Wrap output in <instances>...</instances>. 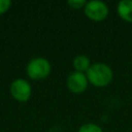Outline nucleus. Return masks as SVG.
<instances>
[{
    "instance_id": "obj_1",
    "label": "nucleus",
    "mask_w": 132,
    "mask_h": 132,
    "mask_svg": "<svg viewBox=\"0 0 132 132\" xmlns=\"http://www.w3.org/2000/svg\"><path fill=\"white\" fill-rule=\"evenodd\" d=\"M89 84L96 88H104L108 86L113 79V72L110 66L105 63L97 62L91 64L86 72Z\"/></svg>"
},
{
    "instance_id": "obj_2",
    "label": "nucleus",
    "mask_w": 132,
    "mask_h": 132,
    "mask_svg": "<svg viewBox=\"0 0 132 132\" xmlns=\"http://www.w3.org/2000/svg\"><path fill=\"white\" fill-rule=\"evenodd\" d=\"M51 63L47 59L43 57L32 58L26 66L27 75L33 80H41L46 78L51 74Z\"/></svg>"
},
{
    "instance_id": "obj_3",
    "label": "nucleus",
    "mask_w": 132,
    "mask_h": 132,
    "mask_svg": "<svg viewBox=\"0 0 132 132\" xmlns=\"http://www.w3.org/2000/svg\"><path fill=\"white\" fill-rule=\"evenodd\" d=\"M84 12L86 16L93 22L104 21L109 13V8L107 4L100 0L88 1L84 7Z\"/></svg>"
},
{
    "instance_id": "obj_4",
    "label": "nucleus",
    "mask_w": 132,
    "mask_h": 132,
    "mask_svg": "<svg viewBox=\"0 0 132 132\" xmlns=\"http://www.w3.org/2000/svg\"><path fill=\"white\" fill-rule=\"evenodd\" d=\"M12 98L19 102H27L32 94V87L30 82L24 78L14 79L9 87Z\"/></svg>"
},
{
    "instance_id": "obj_5",
    "label": "nucleus",
    "mask_w": 132,
    "mask_h": 132,
    "mask_svg": "<svg viewBox=\"0 0 132 132\" xmlns=\"http://www.w3.org/2000/svg\"><path fill=\"white\" fill-rule=\"evenodd\" d=\"M66 86L71 93L81 94L87 90L89 86V80L87 78L86 73L72 71L68 74L66 78Z\"/></svg>"
},
{
    "instance_id": "obj_6",
    "label": "nucleus",
    "mask_w": 132,
    "mask_h": 132,
    "mask_svg": "<svg viewBox=\"0 0 132 132\" xmlns=\"http://www.w3.org/2000/svg\"><path fill=\"white\" fill-rule=\"evenodd\" d=\"M117 12L123 21L132 23V0L120 1L117 6Z\"/></svg>"
},
{
    "instance_id": "obj_7",
    "label": "nucleus",
    "mask_w": 132,
    "mask_h": 132,
    "mask_svg": "<svg viewBox=\"0 0 132 132\" xmlns=\"http://www.w3.org/2000/svg\"><path fill=\"white\" fill-rule=\"evenodd\" d=\"M72 65H73L74 71L86 73L91 66V61L89 57L86 55H77L76 57H74L72 61Z\"/></svg>"
},
{
    "instance_id": "obj_8",
    "label": "nucleus",
    "mask_w": 132,
    "mask_h": 132,
    "mask_svg": "<svg viewBox=\"0 0 132 132\" xmlns=\"http://www.w3.org/2000/svg\"><path fill=\"white\" fill-rule=\"evenodd\" d=\"M77 132H103V130L95 123H85L78 128Z\"/></svg>"
},
{
    "instance_id": "obj_9",
    "label": "nucleus",
    "mask_w": 132,
    "mask_h": 132,
    "mask_svg": "<svg viewBox=\"0 0 132 132\" xmlns=\"http://www.w3.org/2000/svg\"><path fill=\"white\" fill-rule=\"evenodd\" d=\"M87 1L85 0H69L67 1V4L72 8V9H84Z\"/></svg>"
},
{
    "instance_id": "obj_10",
    "label": "nucleus",
    "mask_w": 132,
    "mask_h": 132,
    "mask_svg": "<svg viewBox=\"0 0 132 132\" xmlns=\"http://www.w3.org/2000/svg\"><path fill=\"white\" fill-rule=\"evenodd\" d=\"M11 5L10 0H0V14H3L6 12Z\"/></svg>"
}]
</instances>
